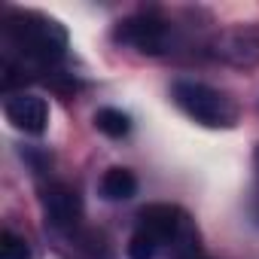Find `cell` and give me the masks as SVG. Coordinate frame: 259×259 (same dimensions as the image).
Wrapping results in <instances>:
<instances>
[{"label":"cell","mask_w":259,"mask_h":259,"mask_svg":"<svg viewBox=\"0 0 259 259\" xmlns=\"http://www.w3.org/2000/svg\"><path fill=\"white\" fill-rule=\"evenodd\" d=\"M159 250H162V247H159L150 235H144V232H138V229H135L132 238H128V256H132V259H156Z\"/></svg>","instance_id":"10"},{"label":"cell","mask_w":259,"mask_h":259,"mask_svg":"<svg viewBox=\"0 0 259 259\" xmlns=\"http://www.w3.org/2000/svg\"><path fill=\"white\" fill-rule=\"evenodd\" d=\"M174 259H207V256L195 247V241H189V244H183V247L174 250Z\"/></svg>","instance_id":"12"},{"label":"cell","mask_w":259,"mask_h":259,"mask_svg":"<svg viewBox=\"0 0 259 259\" xmlns=\"http://www.w3.org/2000/svg\"><path fill=\"white\" fill-rule=\"evenodd\" d=\"M43 207H46V220L55 229H73L82 217L79 192L67 183H49V189L43 195Z\"/></svg>","instance_id":"6"},{"label":"cell","mask_w":259,"mask_h":259,"mask_svg":"<svg viewBox=\"0 0 259 259\" xmlns=\"http://www.w3.org/2000/svg\"><path fill=\"white\" fill-rule=\"evenodd\" d=\"M253 220L259 226V147L253 153Z\"/></svg>","instance_id":"11"},{"label":"cell","mask_w":259,"mask_h":259,"mask_svg":"<svg viewBox=\"0 0 259 259\" xmlns=\"http://www.w3.org/2000/svg\"><path fill=\"white\" fill-rule=\"evenodd\" d=\"M113 40L122 43V46H132L144 55H162L168 49V40H171V28L165 19L153 16V13H141V16H132L116 25L113 31Z\"/></svg>","instance_id":"3"},{"label":"cell","mask_w":259,"mask_h":259,"mask_svg":"<svg viewBox=\"0 0 259 259\" xmlns=\"http://www.w3.org/2000/svg\"><path fill=\"white\" fill-rule=\"evenodd\" d=\"M4 113L7 119L13 122V128L25 135H43L46 125H49V104L34 95V92H19V95H10L7 104H4Z\"/></svg>","instance_id":"5"},{"label":"cell","mask_w":259,"mask_h":259,"mask_svg":"<svg viewBox=\"0 0 259 259\" xmlns=\"http://www.w3.org/2000/svg\"><path fill=\"white\" fill-rule=\"evenodd\" d=\"M174 101L177 107L192 116L195 122L207 125V128H232L238 119V107L229 95L217 92L207 82H195V79H177L174 82Z\"/></svg>","instance_id":"1"},{"label":"cell","mask_w":259,"mask_h":259,"mask_svg":"<svg viewBox=\"0 0 259 259\" xmlns=\"http://www.w3.org/2000/svg\"><path fill=\"white\" fill-rule=\"evenodd\" d=\"M0 259H31V247L22 235L16 232H4L0 235Z\"/></svg>","instance_id":"9"},{"label":"cell","mask_w":259,"mask_h":259,"mask_svg":"<svg viewBox=\"0 0 259 259\" xmlns=\"http://www.w3.org/2000/svg\"><path fill=\"white\" fill-rule=\"evenodd\" d=\"M213 55L235 64V67H253L259 64V25H238L213 40Z\"/></svg>","instance_id":"4"},{"label":"cell","mask_w":259,"mask_h":259,"mask_svg":"<svg viewBox=\"0 0 259 259\" xmlns=\"http://www.w3.org/2000/svg\"><path fill=\"white\" fill-rule=\"evenodd\" d=\"M138 192V177L128 168H110L101 177V195L107 201H128Z\"/></svg>","instance_id":"7"},{"label":"cell","mask_w":259,"mask_h":259,"mask_svg":"<svg viewBox=\"0 0 259 259\" xmlns=\"http://www.w3.org/2000/svg\"><path fill=\"white\" fill-rule=\"evenodd\" d=\"M10 37L25 52V58L40 61V64L58 61L64 55V46H67V34L58 22L43 19V16H31V13L10 19Z\"/></svg>","instance_id":"2"},{"label":"cell","mask_w":259,"mask_h":259,"mask_svg":"<svg viewBox=\"0 0 259 259\" xmlns=\"http://www.w3.org/2000/svg\"><path fill=\"white\" fill-rule=\"evenodd\" d=\"M95 125L98 132H104L107 138H125L128 132H132V119H128V113L116 110V107H104L95 113Z\"/></svg>","instance_id":"8"}]
</instances>
